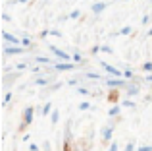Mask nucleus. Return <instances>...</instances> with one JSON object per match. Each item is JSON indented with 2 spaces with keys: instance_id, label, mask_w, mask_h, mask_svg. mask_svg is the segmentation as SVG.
<instances>
[{
  "instance_id": "f257e3e1",
  "label": "nucleus",
  "mask_w": 152,
  "mask_h": 151,
  "mask_svg": "<svg viewBox=\"0 0 152 151\" xmlns=\"http://www.w3.org/2000/svg\"><path fill=\"white\" fill-rule=\"evenodd\" d=\"M2 37H4V41L8 43V47H21V39H18L15 35L8 33V31H2Z\"/></svg>"
},
{
  "instance_id": "f03ea898",
  "label": "nucleus",
  "mask_w": 152,
  "mask_h": 151,
  "mask_svg": "<svg viewBox=\"0 0 152 151\" xmlns=\"http://www.w3.org/2000/svg\"><path fill=\"white\" fill-rule=\"evenodd\" d=\"M106 85L110 87V89H114V87H125L127 83L123 81L121 78H108V79H106Z\"/></svg>"
},
{
  "instance_id": "7ed1b4c3",
  "label": "nucleus",
  "mask_w": 152,
  "mask_h": 151,
  "mask_svg": "<svg viewBox=\"0 0 152 151\" xmlns=\"http://www.w3.org/2000/svg\"><path fill=\"white\" fill-rule=\"evenodd\" d=\"M33 114H35V109H33V107H27L25 113H23V124L21 126L31 124V122H33Z\"/></svg>"
},
{
  "instance_id": "20e7f679",
  "label": "nucleus",
  "mask_w": 152,
  "mask_h": 151,
  "mask_svg": "<svg viewBox=\"0 0 152 151\" xmlns=\"http://www.w3.org/2000/svg\"><path fill=\"white\" fill-rule=\"evenodd\" d=\"M102 68H104V70H106V72H108V74H110V76H112V78H121V76H123V74H121V72H119V70H118V68H115V66H110V64H106V62H102Z\"/></svg>"
},
{
  "instance_id": "39448f33",
  "label": "nucleus",
  "mask_w": 152,
  "mask_h": 151,
  "mask_svg": "<svg viewBox=\"0 0 152 151\" xmlns=\"http://www.w3.org/2000/svg\"><path fill=\"white\" fill-rule=\"evenodd\" d=\"M50 50H52V53L56 54V58H58V60H64V62H67V60H69V54H66V53H64V50H60L58 47L50 45Z\"/></svg>"
},
{
  "instance_id": "423d86ee",
  "label": "nucleus",
  "mask_w": 152,
  "mask_h": 151,
  "mask_svg": "<svg viewBox=\"0 0 152 151\" xmlns=\"http://www.w3.org/2000/svg\"><path fill=\"white\" fill-rule=\"evenodd\" d=\"M106 8H108V2H93L91 4V12H93V14H100Z\"/></svg>"
},
{
  "instance_id": "0eeeda50",
  "label": "nucleus",
  "mask_w": 152,
  "mask_h": 151,
  "mask_svg": "<svg viewBox=\"0 0 152 151\" xmlns=\"http://www.w3.org/2000/svg\"><path fill=\"white\" fill-rule=\"evenodd\" d=\"M25 47H4V54H23Z\"/></svg>"
},
{
  "instance_id": "6e6552de",
  "label": "nucleus",
  "mask_w": 152,
  "mask_h": 151,
  "mask_svg": "<svg viewBox=\"0 0 152 151\" xmlns=\"http://www.w3.org/2000/svg\"><path fill=\"white\" fill-rule=\"evenodd\" d=\"M112 134H114V128H112V126L104 128V130H102V138H104V141H110V140H112Z\"/></svg>"
},
{
  "instance_id": "1a4fd4ad",
  "label": "nucleus",
  "mask_w": 152,
  "mask_h": 151,
  "mask_svg": "<svg viewBox=\"0 0 152 151\" xmlns=\"http://www.w3.org/2000/svg\"><path fill=\"white\" fill-rule=\"evenodd\" d=\"M54 68H56V70H62V72H64V70H71V68H73V64H71V62H58Z\"/></svg>"
},
{
  "instance_id": "9d476101",
  "label": "nucleus",
  "mask_w": 152,
  "mask_h": 151,
  "mask_svg": "<svg viewBox=\"0 0 152 151\" xmlns=\"http://www.w3.org/2000/svg\"><path fill=\"white\" fill-rule=\"evenodd\" d=\"M119 110H121V107H119V105H114L110 110H108V116H118Z\"/></svg>"
},
{
  "instance_id": "9b49d317",
  "label": "nucleus",
  "mask_w": 152,
  "mask_h": 151,
  "mask_svg": "<svg viewBox=\"0 0 152 151\" xmlns=\"http://www.w3.org/2000/svg\"><path fill=\"white\" fill-rule=\"evenodd\" d=\"M48 114H52V103H46L42 107V116H48Z\"/></svg>"
},
{
  "instance_id": "f8f14e48",
  "label": "nucleus",
  "mask_w": 152,
  "mask_h": 151,
  "mask_svg": "<svg viewBox=\"0 0 152 151\" xmlns=\"http://www.w3.org/2000/svg\"><path fill=\"white\" fill-rule=\"evenodd\" d=\"M58 120H60V113H58V110H52V114H50V122H52V124H58Z\"/></svg>"
},
{
  "instance_id": "ddd939ff",
  "label": "nucleus",
  "mask_w": 152,
  "mask_h": 151,
  "mask_svg": "<svg viewBox=\"0 0 152 151\" xmlns=\"http://www.w3.org/2000/svg\"><path fill=\"white\" fill-rule=\"evenodd\" d=\"M46 83H48L46 78H37V79H35V85H46Z\"/></svg>"
},
{
  "instance_id": "4468645a",
  "label": "nucleus",
  "mask_w": 152,
  "mask_h": 151,
  "mask_svg": "<svg viewBox=\"0 0 152 151\" xmlns=\"http://www.w3.org/2000/svg\"><path fill=\"white\" fill-rule=\"evenodd\" d=\"M142 70L148 72V74H152V62H145V64H142Z\"/></svg>"
},
{
  "instance_id": "2eb2a0df",
  "label": "nucleus",
  "mask_w": 152,
  "mask_h": 151,
  "mask_svg": "<svg viewBox=\"0 0 152 151\" xmlns=\"http://www.w3.org/2000/svg\"><path fill=\"white\" fill-rule=\"evenodd\" d=\"M35 60H37L39 64H50V60H48V58H45V56H37Z\"/></svg>"
},
{
  "instance_id": "dca6fc26",
  "label": "nucleus",
  "mask_w": 152,
  "mask_h": 151,
  "mask_svg": "<svg viewBox=\"0 0 152 151\" xmlns=\"http://www.w3.org/2000/svg\"><path fill=\"white\" fill-rule=\"evenodd\" d=\"M127 93H129V95H137L139 93V87L137 85H135V87H127Z\"/></svg>"
},
{
  "instance_id": "f3484780",
  "label": "nucleus",
  "mask_w": 152,
  "mask_h": 151,
  "mask_svg": "<svg viewBox=\"0 0 152 151\" xmlns=\"http://www.w3.org/2000/svg\"><path fill=\"white\" fill-rule=\"evenodd\" d=\"M79 16H81V12H79V10H73V12L69 14V18H71V19H77Z\"/></svg>"
},
{
  "instance_id": "a211bd4d",
  "label": "nucleus",
  "mask_w": 152,
  "mask_h": 151,
  "mask_svg": "<svg viewBox=\"0 0 152 151\" xmlns=\"http://www.w3.org/2000/svg\"><path fill=\"white\" fill-rule=\"evenodd\" d=\"M79 109H81V110H89L91 109V103H87V101L81 103V105H79Z\"/></svg>"
},
{
  "instance_id": "6ab92c4d",
  "label": "nucleus",
  "mask_w": 152,
  "mask_h": 151,
  "mask_svg": "<svg viewBox=\"0 0 152 151\" xmlns=\"http://www.w3.org/2000/svg\"><path fill=\"white\" fill-rule=\"evenodd\" d=\"M71 60H73V62H81V60H83V56H81V54H79V53H75Z\"/></svg>"
},
{
  "instance_id": "aec40b11",
  "label": "nucleus",
  "mask_w": 152,
  "mask_h": 151,
  "mask_svg": "<svg viewBox=\"0 0 152 151\" xmlns=\"http://www.w3.org/2000/svg\"><path fill=\"white\" fill-rule=\"evenodd\" d=\"M10 101H12V93H6V95H4V101H2V103H4V105H8Z\"/></svg>"
},
{
  "instance_id": "412c9836",
  "label": "nucleus",
  "mask_w": 152,
  "mask_h": 151,
  "mask_svg": "<svg viewBox=\"0 0 152 151\" xmlns=\"http://www.w3.org/2000/svg\"><path fill=\"white\" fill-rule=\"evenodd\" d=\"M123 107H127V109H133L135 103H133V101H123Z\"/></svg>"
},
{
  "instance_id": "4be33fe9",
  "label": "nucleus",
  "mask_w": 152,
  "mask_h": 151,
  "mask_svg": "<svg viewBox=\"0 0 152 151\" xmlns=\"http://www.w3.org/2000/svg\"><path fill=\"white\" fill-rule=\"evenodd\" d=\"M118 147H119V145H118V144L114 141V144H110V149H108V151H119Z\"/></svg>"
},
{
  "instance_id": "5701e85b",
  "label": "nucleus",
  "mask_w": 152,
  "mask_h": 151,
  "mask_svg": "<svg viewBox=\"0 0 152 151\" xmlns=\"http://www.w3.org/2000/svg\"><path fill=\"white\" fill-rule=\"evenodd\" d=\"M100 49H102V53H114V50H112V47H108V45L100 47Z\"/></svg>"
},
{
  "instance_id": "b1692460",
  "label": "nucleus",
  "mask_w": 152,
  "mask_h": 151,
  "mask_svg": "<svg viewBox=\"0 0 152 151\" xmlns=\"http://www.w3.org/2000/svg\"><path fill=\"white\" fill-rule=\"evenodd\" d=\"M131 33V27L129 25H127V27H123V29H121V35H129Z\"/></svg>"
},
{
  "instance_id": "393cba45",
  "label": "nucleus",
  "mask_w": 152,
  "mask_h": 151,
  "mask_svg": "<svg viewBox=\"0 0 152 151\" xmlns=\"http://www.w3.org/2000/svg\"><path fill=\"white\" fill-rule=\"evenodd\" d=\"M31 45V39H21V47H29Z\"/></svg>"
},
{
  "instance_id": "a878e982",
  "label": "nucleus",
  "mask_w": 152,
  "mask_h": 151,
  "mask_svg": "<svg viewBox=\"0 0 152 151\" xmlns=\"http://www.w3.org/2000/svg\"><path fill=\"white\" fill-rule=\"evenodd\" d=\"M87 78H91V79H98V74H93V72H87Z\"/></svg>"
},
{
  "instance_id": "bb28decb",
  "label": "nucleus",
  "mask_w": 152,
  "mask_h": 151,
  "mask_svg": "<svg viewBox=\"0 0 152 151\" xmlns=\"http://www.w3.org/2000/svg\"><path fill=\"white\" fill-rule=\"evenodd\" d=\"M123 151H135V145H133V144H127V145H125V149H123Z\"/></svg>"
},
{
  "instance_id": "cd10ccee",
  "label": "nucleus",
  "mask_w": 152,
  "mask_h": 151,
  "mask_svg": "<svg viewBox=\"0 0 152 151\" xmlns=\"http://www.w3.org/2000/svg\"><path fill=\"white\" fill-rule=\"evenodd\" d=\"M139 151H152V145H142V147H139Z\"/></svg>"
},
{
  "instance_id": "c85d7f7f",
  "label": "nucleus",
  "mask_w": 152,
  "mask_h": 151,
  "mask_svg": "<svg viewBox=\"0 0 152 151\" xmlns=\"http://www.w3.org/2000/svg\"><path fill=\"white\" fill-rule=\"evenodd\" d=\"M123 78H133V72H131V70H125V72H123Z\"/></svg>"
},
{
  "instance_id": "c756f323",
  "label": "nucleus",
  "mask_w": 152,
  "mask_h": 151,
  "mask_svg": "<svg viewBox=\"0 0 152 151\" xmlns=\"http://www.w3.org/2000/svg\"><path fill=\"white\" fill-rule=\"evenodd\" d=\"M29 151H39V145L37 144H31L29 145Z\"/></svg>"
},
{
  "instance_id": "7c9ffc66",
  "label": "nucleus",
  "mask_w": 152,
  "mask_h": 151,
  "mask_svg": "<svg viewBox=\"0 0 152 151\" xmlns=\"http://www.w3.org/2000/svg\"><path fill=\"white\" fill-rule=\"evenodd\" d=\"M77 91H79V93H81V95H89V91H87V89H83V87H79Z\"/></svg>"
},
{
  "instance_id": "2f4dec72",
  "label": "nucleus",
  "mask_w": 152,
  "mask_h": 151,
  "mask_svg": "<svg viewBox=\"0 0 152 151\" xmlns=\"http://www.w3.org/2000/svg\"><path fill=\"white\" fill-rule=\"evenodd\" d=\"M150 21V16H142V23H148Z\"/></svg>"
},
{
  "instance_id": "473e14b6",
  "label": "nucleus",
  "mask_w": 152,
  "mask_h": 151,
  "mask_svg": "<svg viewBox=\"0 0 152 151\" xmlns=\"http://www.w3.org/2000/svg\"><path fill=\"white\" fill-rule=\"evenodd\" d=\"M146 79H148V81H152V74H148V76H146Z\"/></svg>"
},
{
  "instance_id": "72a5a7b5",
  "label": "nucleus",
  "mask_w": 152,
  "mask_h": 151,
  "mask_svg": "<svg viewBox=\"0 0 152 151\" xmlns=\"http://www.w3.org/2000/svg\"><path fill=\"white\" fill-rule=\"evenodd\" d=\"M148 35H150V37H152V27H150V29H148Z\"/></svg>"
}]
</instances>
